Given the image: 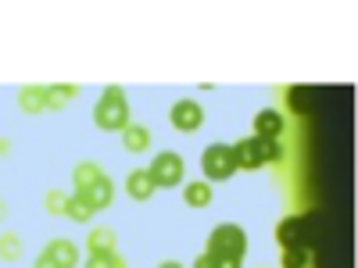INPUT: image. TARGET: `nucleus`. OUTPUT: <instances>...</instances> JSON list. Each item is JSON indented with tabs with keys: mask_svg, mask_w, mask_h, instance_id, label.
<instances>
[{
	"mask_svg": "<svg viewBox=\"0 0 358 268\" xmlns=\"http://www.w3.org/2000/svg\"><path fill=\"white\" fill-rule=\"evenodd\" d=\"M18 107H22L25 114H40V111H47V86H22Z\"/></svg>",
	"mask_w": 358,
	"mask_h": 268,
	"instance_id": "obj_14",
	"label": "nucleus"
},
{
	"mask_svg": "<svg viewBox=\"0 0 358 268\" xmlns=\"http://www.w3.org/2000/svg\"><path fill=\"white\" fill-rule=\"evenodd\" d=\"M158 268H187V265H179V261H176V258H172V261H162V265H158Z\"/></svg>",
	"mask_w": 358,
	"mask_h": 268,
	"instance_id": "obj_25",
	"label": "nucleus"
},
{
	"mask_svg": "<svg viewBox=\"0 0 358 268\" xmlns=\"http://www.w3.org/2000/svg\"><path fill=\"white\" fill-rule=\"evenodd\" d=\"M151 143H155V136H151V129H147V126L129 122L122 129V147H126L129 154H147V151H151Z\"/></svg>",
	"mask_w": 358,
	"mask_h": 268,
	"instance_id": "obj_12",
	"label": "nucleus"
},
{
	"mask_svg": "<svg viewBox=\"0 0 358 268\" xmlns=\"http://www.w3.org/2000/svg\"><path fill=\"white\" fill-rule=\"evenodd\" d=\"M86 268H129L122 254H90Z\"/></svg>",
	"mask_w": 358,
	"mask_h": 268,
	"instance_id": "obj_22",
	"label": "nucleus"
},
{
	"mask_svg": "<svg viewBox=\"0 0 358 268\" xmlns=\"http://www.w3.org/2000/svg\"><path fill=\"white\" fill-rule=\"evenodd\" d=\"M76 197H83L94 211H108V207L115 204V179L111 175H101L94 186H86L83 193H76Z\"/></svg>",
	"mask_w": 358,
	"mask_h": 268,
	"instance_id": "obj_7",
	"label": "nucleus"
},
{
	"mask_svg": "<svg viewBox=\"0 0 358 268\" xmlns=\"http://www.w3.org/2000/svg\"><path fill=\"white\" fill-rule=\"evenodd\" d=\"M94 126L104 133H122L129 126V100L122 86H104V94L94 107Z\"/></svg>",
	"mask_w": 358,
	"mask_h": 268,
	"instance_id": "obj_2",
	"label": "nucleus"
},
{
	"mask_svg": "<svg viewBox=\"0 0 358 268\" xmlns=\"http://www.w3.org/2000/svg\"><path fill=\"white\" fill-rule=\"evenodd\" d=\"M233 161L244 172H258L265 165H280L283 161V147L280 140H258V136H244L233 143Z\"/></svg>",
	"mask_w": 358,
	"mask_h": 268,
	"instance_id": "obj_1",
	"label": "nucleus"
},
{
	"mask_svg": "<svg viewBox=\"0 0 358 268\" xmlns=\"http://www.w3.org/2000/svg\"><path fill=\"white\" fill-rule=\"evenodd\" d=\"M212 183H208V179H204V183H201V179H197V183H183V200L190 204V207H197V211H201V207H208V204H212Z\"/></svg>",
	"mask_w": 358,
	"mask_h": 268,
	"instance_id": "obj_15",
	"label": "nucleus"
},
{
	"mask_svg": "<svg viewBox=\"0 0 358 268\" xmlns=\"http://www.w3.org/2000/svg\"><path fill=\"white\" fill-rule=\"evenodd\" d=\"M0 258H4V261H22V236L18 232H4V236H0Z\"/></svg>",
	"mask_w": 358,
	"mask_h": 268,
	"instance_id": "obj_20",
	"label": "nucleus"
},
{
	"mask_svg": "<svg viewBox=\"0 0 358 268\" xmlns=\"http://www.w3.org/2000/svg\"><path fill=\"white\" fill-rule=\"evenodd\" d=\"M72 97H79L76 82H62V86H47V111H62Z\"/></svg>",
	"mask_w": 358,
	"mask_h": 268,
	"instance_id": "obj_16",
	"label": "nucleus"
},
{
	"mask_svg": "<svg viewBox=\"0 0 358 268\" xmlns=\"http://www.w3.org/2000/svg\"><path fill=\"white\" fill-rule=\"evenodd\" d=\"M94 215H97V211H94V207H90V204H86L83 197H76V193L69 197V207H65V218H72V222L86 225V222L94 218Z\"/></svg>",
	"mask_w": 358,
	"mask_h": 268,
	"instance_id": "obj_19",
	"label": "nucleus"
},
{
	"mask_svg": "<svg viewBox=\"0 0 358 268\" xmlns=\"http://www.w3.org/2000/svg\"><path fill=\"white\" fill-rule=\"evenodd\" d=\"M33 268H54V265H50V258H47V254H40V258L33 261Z\"/></svg>",
	"mask_w": 358,
	"mask_h": 268,
	"instance_id": "obj_24",
	"label": "nucleus"
},
{
	"mask_svg": "<svg viewBox=\"0 0 358 268\" xmlns=\"http://www.w3.org/2000/svg\"><path fill=\"white\" fill-rule=\"evenodd\" d=\"M305 225H308V218H287V222H280V229H276L280 247H305V236H301Z\"/></svg>",
	"mask_w": 358,
	"mask_h": 268,
	"instance_id": "obj_13",
	"label": "nucleus"
},
{
	"mask_svg": "<svg viewBox=\"0 0 358 268\" xmlns=\"http://www.w3.org/2000/svg\"><path fill=\"white\" fill-rule=\"evenodd\" d=\"M201 172L208 183H226V179H233V172H236L233 147L229 143H208L201 154Z\"/></svg>",
	"mask_w": 358,
	"mask_h": 268,
	"instance_id": "obj_4",
	"label": "nucleus"
},
{
	"mask_svg": "<svg viewBox=\"0 0 358 268\" xmlns=\"http://www.w3.org/2000/svg\"><path fill=\"white\" fill-rule=\"evenodd\" d=\"M147 175L155 179V186H158V190L183 186V183H187L183 154H176V151H162V154H155V161H151V168H147Z\"/></svg>",
	"mask_w": 358,
	"mask_h": 268,
	"instance_id": "obj_3",
	"label": "nucleus"
},
{
	"mask_svg": "<svg viewBox=\"0 0 358 268\" xmlns=\"http://www.w3.org/2000/svg\"><path fill=\"white\" fill-rule=\"evenodd\" d=\"M204 251H219V254L244 258V254H248V232H244V225H236V222L215 225L212 236H208V247H204Z\"/></svg>",
	"mask_w": 358,
	"mask_h": 268,
	"instance_id": "obj_5",
	"label": "nucleus"
},
{
	"mask_svg": "<svg viewBox=\"0 0 358 268\" xmlns=\"http://www.w3.org/2000/svg\"><path fill=\"white\" fill-rule=\"evenodd\" d=\"M244 258H233V254H219V251H204L197 254L194 268H241Z\"/></svg>",
	"mask_w": 358,
	"mask_h": 268,
	"instance_id": "obj_17",
	"label": "nucleus"
},
{
	"mask_svg": "<svg viewBox=\"0 0 358 268\" xmlns=\"http://www.w3.org/2000/svg\"><path fill=\"white\" fill-rule=\"evenodd\" d=\"M69 197H72V193H65V190H50V193H47V211H50V215H65Z\"/></svg>",
	"mask_w": 358,
	"mask_h": 268,
	"instance_id": "obj_23",
	"label": "nucleus"
},
{
	"mask_svg": "<svg viewBox=\"0 0 358 268\" xmlns=\"http://www.w3.org/2000/svg\"><path fill=\"white\" fill-rule=\"evenodd\" d=\"M86 251L90 254H118V232L111 225H94L86 236Z\"/></svg>",
	"mask_w": 358,
	"mask_h": 268,
	"instance_id": "obj_10",
	"label": "nucleus"
},
{
	"mask_svg": "<svg viewBox=\"0 0 358 268\" xmlns=\"http://www.w3.org/2000/svg\"><path fill=\"white\" fill-rule=\"evenodd\" d=\"M104 175V168L101 165H94V161H83V165H76V172H72V183H76V193H83L86 186H94L97 179Z\"/></svg>",
	"mask_w": 358,
	"mask_h": 268,
	"instance_id": "obj_18",
	"label": "nucleus"
},
{
	"mask_svg": "<svg viewBox=\"0 0 358 268\" xmlns=\"http://www.w3.org/2000/svg\"><path fill=\"white\" fill-rule=\"evenodd\" d=\"M40 254H47L54 268H79V247H76L72 240H62V236H57V240H50Z\"/></svg>",
	"mask_w": 358,
	"mask_h": 268,
	"instance_id": "obj_8",
	"label": "nucleus"
},
{
	"mask_svg": "<svg viewBox=\"0 0 358 268\" xmlns=\"http://www.w3.org/2000/svg\"><path fill=\"white\" fill-rule=\"evenodd\" d=\"M283 129H287V118L276 107H265V111L255 114V136L258 140H280Z\"/></svg>",
	"mask_w": 358,
	"mask_h": 268,
	"instance_id": "obj_9",
	"label": "nucleus"
},
{
	"mask_svg": "<svg viewBox=\"0 0 358 268\" xmlns=\"http://www.w3.org/2000/svg\"><path fill=\"white\" fill-rule=\"evenodd\" d=\"M169 122H172V129H179V133H197V129L204 126V107H201V100L179 97V100L172 104V111H169Z\"/></svg>",
	"mask_w": 358,
	"mask_h": 268,
	"instance_id": "obj_6",
	"label": "nucleus"
},
{
	"mask_svg": "<svg viewBox=\"0 0 358 268\" xmlns=\"http://www.w3.org/2000/svg\"><path fill=\"white\" fill-rule=\"evenodd\" d=\"M283 268H308V247H283Z\"/></svg>",
	"mask_w": 358,
	"mask_h": 268,
	"instance_id": "obj_21",
	"label": "nucleus"
},
{
	"mask_svg": "<svg viewBox=\"0 0 358 268\" xmlns=\"http://www.w3.org/2000/svg\"><path fill=\"white\" fill-rule=\"evenodd\" d=\"M126 193L143 204V200H151V197L158 193V186H155V179L147 175V168H133V172L126 175Z\"/></svg>",
	"mask_w": 358,
	"mask_h": 268,
	"instance_id": "obj_11",
	"label": "nucleus"
},
{
	"mask_svg": "<svg viewBox=\"0 0 358 268\" xmlns=\"http://www.w3.org/2000/svg\"><path fill=\"white\" fill-rule=\"evenodd\" d=\"M8 215H11V211H8V204H4V200H0V222H4Z\"/></svg>",
	"mask_w": 358,
	"mask_h": 268,
	"instance_id": "obj_26",
	"label": "nucleus"
}]
</instances>
